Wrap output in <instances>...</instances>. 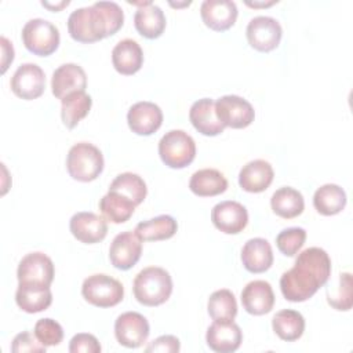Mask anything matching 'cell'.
<instances>
[{
    "label": "cell",
    "instance_id": "ffe728a7",
    "mask_svg": "<svg viewBox=\"0 0 353 353\" xmlns=\"http://www.w3.org/2000/svg\"><path fill=\"white\" fill-rule=\"evenodd\" d=\"M241 305L247 313L262 316L274 306V294L272 285L265 280L250 281L241 291Z\"/></svg>",
    "mask_w": 353,
    "mask_h": 353
},
{
    "label": "cell",
    "instance_id": "ac0fdd59",
    "mask_svg": "<svg viewBox=\"0 0 353 353\" xmlns=\"http://www.w3.org/2000/svg\"><path fill=\"white\" fill-rule=\"evenodd\" d=\"M85 87L87 74L77 63H63L52 73L51 90L54 97L61 101L73 92L85 91Z\"/></svg>",
    "mask_w": 353,
    "mask_h": 353
},
{
    "label": "cell",
    "instance_id": "83f0119b",
    "mask_svg": "<svg viewBox=\"0 0 353 353\" xmlns=\"http://www.w3.org/2000/svg\"><path fill=\"white\" fill-rule=\"evenodd\" d=\"M270 207L280 218L292 219L303 212L305 200L299 190L291 186H283L272 194Z\"/></svg>",
    "mask_w": 353,
    "mask_h": 353
},
{
    "label": "cell",
    "instance_id": "d6a6232c",
    "mask_svg": "<svg viewBox=\"0 0 353 353\" xmlns=\"http://www.w3.org/2000/svg\"><path fill=\"white\" fill-rule=\"evenodd\" d=\"M135 207L130 199L110 190L99 200V210L103 218L112 223L127 222L132 216Z\"/></svg>",
    "mask_w": 353,
    "mask_h": 353
},
{
    "label": "cell",
    "instance_id": "e0dca14e",
    "mask_svg": "<svg viewBox=\"0 0 353 353\" xmlns=\"http://www.w3.org/2000/svg\"><path fill=\"white\" fill-rule=\"evenodd\" d=\"M204 25L215 32L230 29L239 15L237 6L230 0H204L200 7Z\"/></svg>",
    "mask_w": 353,
    "mask_h": 353
},
{
    "label": "cell",
    "instance_id": "d6986e66",
    "mask_svg": "<svg viewBox=\"0 0 353 353\" xmlns=\"http://www.w3.org/2000/svg\"><path fill=\"white\" fill-rule=\"evenodd\" d=\"M207 345L216 353L236 352L243 342V332L234 321H215L205 334Z\"/></svg>",
    "mask_w": 353,
    "mask_h": 353
},
{
    "label": "cell",
    "instance_id": "f35d334b",
    "mask_svg": "<svg viewBox=\"0 0 353 353\" xmlns=\"http://www.w3.org/2000/svg\"><path fill=\"white\" fill-rule=\"evenodd\" d=\"M46 346L36 338L34 332L22 331L12 339L11 352L14 353H44Z\"/></svg>",
    "mask_w": 353,
    "mask_h": 353
},
{
    "label": "cell",
    "instance_id": "8fae6325",
    "mask_svg": "<svg viewBox=\"0 0 353 353\" xmlns=\"http://www.w3.org/2000/svg\"><path fill=\"white\" fill-rule=\"evenodd\" d=\"M10 85L11 91L18 98L32 101L43 95L46 88V74L36 63H22L14 72Z\"/></svg>",
    "mask_w": 353,
    "mask_h": 353
},
{
    "label": "cell",
    "instance_id": "6da1fadb",
    "mask_svg": "<svg viewBox=\"0 0 353 353\" xmlns=\"http://www.w3.org/2000/svg\"><path fill=\"white\" fill-rule=\"evenodd\" d=\"M331 276V259L320 247H309L298 254L294 266L280 277V290L290 302H305Z\"/></svg>",
    "mask_w": 353,
    "mask_h": 353
},
{
    "label": "cell",
    "instance_id": "30bf717a",
    "mask_svg": "<svg viewBox=\"0 0 353 353\" xmlns=\"http://www.w3.org/2000/svg\"><path fill=\"white\" fill-rule=\"evenodd\" d=\"M150 332L146 317L138 312L121 313L114 321V336L125 347L137 349L142 346Z\"/></svg>",
    "mask_w": 353,
    "mask_h": 353
},
{
    "label": "cell",
    "instance_id": "4fadbf2b",
    "mask_svg": "<svg viewBox=\"0 0 353 353\" xmlns=\"http://www.w3.org/2000/svg\"><path fill=\"white\" fill-rule=\"evenodd\" d=\"M142 254V240L135 232L125 230L119 233L109 248L110 263L120 270H128L137 265Z\"/></svg>",
    "mask_w": 353,
    "mask_h": 353
},
{
    "label": "cell",
    "instance_id": "44dd1931",
    "mask_svg": "<svg viewBox=\"0 0 353 353\" xmlns=\"http://www.w3.org/2000/svg\"><path fill=\"white\" fill-rule=\"evenodd\" d=\"M274 171L269 161L256 159L245 165L239 172V185L248 193L265 192L273 182Z\"/></svg>",
    "mask_w": 353,
    "mask_h": 353
},
{
    "label": "cell",
    "instance_id": "9c48e42d",
    "mask_svg": "<svg viewBox=\"0 0 353 353\" xmlns=\"http://www.w3.org/2000/svg\"><path fill=\"white\" fill-rule=\"evenodd\" d=\"M215 110L219 121L225 127L234 130L248 127L255 119L252 105L239 95H223L215 102Z\"/></svg>",
    "mask_w": 353,
    "mask_h": 353
},
{
    "label": "cell",
    "instance_id": "3957f363",
    "mask_svg": "<svg viewBox=\"0 0 353 353\" xmlns=\"http://www.w3.org/2000/svg\"><path fill=\"white\" fill-rule=\"evenodd\" d=\"M132 291L139 303L145 306H159L171 296L172 279L165 269L148 266L135 276Z\"/></svg>",
    "mask_w": 353,
    "mask_h": 353
},
{
    "label": "cell",
    "instance_id": "603a6c76",
    "mask_svg": "<svg viewBox=\"0 0 353 353\" xmlns=\"http://www.w3.org/2000/svg\"><path fill=\"white\" fill-rule=\"evenodd\" d=\"M139 6L134 15V25L137 32L146 39H157L165 29V15L163 10L152 1L134 3Z\"/></svg>",
    "mask_w": 353,
    "mask_h": 353
},
{
    "label": "cell",
    "instance_id": "ab89813d",
    "mask_svg": "<svg viewBox=\"0 0 353 353\" xmlns=\"http://www.w3.org/2000/svg\"><path fill=\"white\" fill-rule=\"evenodd\" d=\"M101 350V343L92 334H76L69 342L70 353H99Z\"/></svg>",
    "mask_w": 353,
    "mask_h": 353
},
{
    "label": "cell",
    "instance_id": "4316f807",
    "mask_svg": "<svg viewBox=\"0 0 353 353\" xmlns=\"http://www.w3.org/2000/svg\"><path fill=\"white\" fill-rule=\"evenodd\" d=\"M189 189L196 196L212 197L223 193L228 189V179L215 168H203L192 175Z\"/></svg>",
    "mask_w": 353,
    "mask_h": 353
},
{
    "label": "cell",
    "instance_id": "52a82bcc",
    "mask_svg": "<svg viewBox=\"0 0 353 353\" xmlns=\"http://www.w3.org/2000/svg\"><path fill=\"white\" fill-rule=\"evenodd\" d=\"M83 298L98 307H112L124 298L123 284L108 274L97 273L88 276L81 285Z\"/></svg>",
    "mask_w": 353,
    "mask_h": 353
},
{
    "label": "cell",
    "instance_id": "2e32d148",
    "mask_svg": "<svg viewBox=\"0 0 353 353\" xmlns=\"http://www.w3.org/2000/svg\"><path fill=\"white\" fill-rule=\"evenodd\" d=\"M69 229L74 239L84 244H95L102 241L108 234V222L103 216L81 211L76 212L69 221Z\"/></svg>",
    "mask_w": 353,
    "mask_h": 353
},
{
    "label": "cell",
    "instance_id": "60d3db41",
    "mask_svg": "<svg viewBox=\"0 0 353 353\" xmlns=\"http://www.w3.org/2000/svg\"><path fill=\"white\" fill-rule=\"evenodd\" d=\"M181 349V342L174 335H161L146 346V352H161V353H176Z\"/></svg>",
    "mask_w": 353,
    "mask_h": 353
},
{
    "label": "cell",
    "instance_id": "8d00e7d4",
    "mask_svg": "<svg viewBox=\"0 0 353 353\" xmlns=\"http://www.w3.org/2000/svg\"><path fill=\"white\" fill-rule=\"evenodd\" d=\"M327 301L335 310H350L353 305L352 298V274L345 272L339 274V285L332 292L327 291Z\"/></svg>",
    "mask_w": 353,
    "mask_h": 353
},
{
    "label": "cell",
    "instance_id": "5b68a950",
    "mask_svg": "<svg viewBox=\"0 0 353 353\" xmlns=\"http://www.w3.org/2000/svg\"><path fill=\"white\" fill-rule=\"evenodd\" d=\"M159 156L170 168H185L196 157L194 139L182 130H171L159 141Z\"/></svg>",
    "mask_w": 353,
    "mask_h": 353
},
{
    "label": "cell",
    "instance_id": "b9f144b4",
    "mask_svg": "<svg viewBox=\"0 0 353 353\" xmlns=\"http://www.w3.org/2000/svg\"><path fill=\"white\" fill-rule=\"evenodd\" d=\"M0 43H1V73H4L8 68V65L14 61V47H12V43L1 36L0 39Z\"/></svg>",
    "mask_w": 353,
    "mask_h": 353
},
{
    "label": "cell",
    "instance_id": "7a4b0ae2",
    "mask_svg": "<svg viewBox=\"0 0 353 353\" xmlns=\"http://www.w3.org/2000/svg\"><path fill=\"white\" fill-rule=\"evenodd\" d=\"M68 32L79 43H95L113 36L110 19L99 1L74 10L68 18Z\"/></svg>",
    "mask_w": 353,
    "mask_h": 353
},
{
    "label": "cell",
    "instance_id": "ba28073f",
    "mask_svg": "<svg viewBox=\"0 0 353 353\" xmlns=\"http://www.w3.org/2000/svg\"><path fill=\"white\" fill-rule=\"evenodd\" d=\"M248 44L259 52H270L279 47L283 29L277 19L266 15L252 18L245 29Z\"/></svg>",
    "mask_w": 353,
    "mask_h": 353
},
{
    "label": "cell",
    "instance_id": "1f68e13d",
    "mask_svg": "<svg viewBox=\"0 0 353 353\" xmlns=\"http://www.w3.org/2000/svg\"><path fill=\"white\" fill-rule=\"evenodd\" d=\"M272 327L280 339L294 342L299 339L305 331V319L296 310L283 309L273 316Z\"/></svg>",
    "mask_w": 353,
    "mask_h": 353
},
{
    "label": "cell",
    "instance_id": "4dcf8cb0",
    "mask_svg": "<svg viewBox=\"0 0 353 353\" xmlns=\"http://www.w3.org/2000/svg\"><path fill=\"white\" fill-rule=\"evenodd\" d=\"M92 99L85 91H77L62 99L61 119L66 128H74L91 110Z\"/></svg>",
    "mask_w": 353,
    "mask_h": 353
},
{
    "label": "cell",
    "instance_id": "7402d4cb",
    "mask_svg": "<svg viewBox=\"0 0 353 353\" xmlns=\"http://www.w3.org/2000/svg\"><path fill=\"white\" fill-rule=\"evenodd\" d=\"M189 120L192 125L205 137L219 135L225 130V125L216 116L215 101L211 98H201L196 101L190 106Z\"/></svg>",
    "mask_w": 353,
    "mask_h": 353
},
{
    "label": "cell",
    "instance_id": "484cf974",
    "mask_svg": "<svg viewBox=\"0 0 353 353\" xmlns=\"http://www.w3.org/2000/svg\"><path fill=\"white\" fill-rule=\"evenodd\" d=\"M112 63L120 74L131 76L142 68L143 51L132 39L120 40L112 50Z\"/></svg>",
    "mask_w": 353,
    "mask_h": 353
},
{
    "label": "cell",
    "instance_id": "74e56055",
    "mask_svg": "<svg viewBox=\"0 0 353 353\" xmlns=\"http://www.w3.org/2000/svg\"><path fill=\"white\" fill-rule=\"evenodd\" d=\"M34 335L36 338L46 346H57L63 339L62 325L52 319H40L34 324Z\"/></svg>",
    "mask_w": 353,
    "mask_h": 353
},
{
    "label": "cell",
    "instance_id": "d4e9b609",
    "mask_svg": "<svg viewBox=\"0 0 353 353\" xmlns=\"http://www.w3.org/2000/svg\"><path fill=\"white\" fill-rule=\"evenodd\" d=\"M241 262L250 273H263L273 265L272 245L266 239H250L241 248Z\"/></svg>",
    "mask_w": 353,
    "mask_h": 353
},
{
    "label": "cell",
    "instance_id": "f1b7e54d",
    "mask_svg": "<svg viewBox=\"0 0 353 353\" xmlns=\"http://www.w3.org/2000/svg\"><path fill=\"white\" fill-rule=\"evenodd\" d=\"M178 230V223L171 215H159L142 221L135 226V234L142 241H160L171 239Z\"/></svg>",
    "mask_w": 353,
    "mask_h": 353
},
{
    "label": "cell",
    "instance_id": "5bb4252c",
    "mask_svg": "<svg viewBox=\"0 0 353 353\" xmlns=\"http://www.w3.org/2000/svg\"><path fill=\"white\" fill-rule=\"evenodd\" d=\"M211 221L214 226L226 234H237L248 223L247 208L234 200H225L214 205L211 210Z\"/></svg>",
    "mask_w": 353,
    "mask_h": 353
},
{
    "label": "cell",
    "instance_id": "9a60e30c",
    "mask_svg": "<svg viewBox=\"0 0 353 353\" xmlns=\"http://www.w3.org/2000/svg\"><path fill=\"white\" fill-rule=\"evenodd\" d=\"M127 123L134 134L148 137L161 127L163 112L159 105L149 101H141L128 109Z\"/></svg>",
    "mask_w": 353,
    "mask_h": 353
},
{
    "label": "cell",
    "instance_id": "ee69618b",
    "mask_svg": "<svg viewBox=\"0 0 353 353\" xmlns=\"http://www.w3.org/2000/svg\"><path fill=\"white\" fill-rule=\"evenodd\" d=\"M277 3V0L276 1H268V3H256V1H254V3H251V1H245V4L248 6V7H254V8H258V7H270V6H273V4H276Z\"/></svg>",
    "mask_w": 353,
    "mask_h": 353
},
{
    "label": "cell",
    "instance_id": "f546056e",
    "mask_svg": "<svg viewBox=\"0 0 353 353\" xmlns=\"http://www.w3.org/2000/svg\"><path fill=\"white\" fill-rule=\"evenodd\" d=\"M346 201L345 190L335 183H325L313 194V205L316 211L325 216L339 214L345 208Z\"/></svg>",
    "mask_w": 353,
    "mask_h": 353
},
{
    "label": "cell",
    "instance_id": "d590c367",
    "mask_svg": "<svg viewBox=\"0 0 353 353\" xmlns=\"http://www.w3.org/2000/svg\"><path fill=\"white\" fill-rule=\"evenodd\" d=\"M306 240V230L303 228H287L281 230L276 237V245L279 251L285 256H294L302 248Z\"/></svg>",
    "mask_w": 353,
    "mask_h": 353
},
{
    "label": "cell",
    "instance_id": "7bdbcfd3",
    "mask_svg": "<svg viewBox=\"0 0 353 353\" xmlns=\"http://www.w3.org/2000/svg\"><path fill=\"white\" fill-rule=\"evenodd\" d=\"M41 6H43V7H46V8H48V10H51V11H59V10H62L63 7L69 6V1L66 0V1L55 3V4H52V3H48V1H41Z\"/></svg>",
    "mask_w": 353,
    "mask_h": 353
},
{
    "label": "cell",
    "instance_id": "e575fe53",
    "mask_svg": "<svg viewBox=\"0 0 353 353\" xmlns=\"http://www.w3.org/2000/svg\"><path fill=\"white\" fill-rule=\"evenodd\" d=\"M208 314L215 321H233L237 314V302L230 290L222 288L214 291L207 303Z\"/></svg>",
    "mask_w": 353,
    "mask_h": 353
},
{
    "label": "cell",
    "instance_id": "277c9868",
    "mask_svg": "<svg viewBox=\"0 0 353 353\" xmlns=\"http://www.w3.org/2000/svg\"><path fill=\"white\" fill-rule=\"evenodd\" d=\"M102 152L90 142L73 145L66 156V170L69 175L79 182H91L97 179L103 170Z\"/></svg>",
    "mask_w": 353,
    "mask_h": 353
},
{
    "label": "cell",
    "instance_id": "8992f818",
    "mask_svg": "<svg viewBox=\"0 0 353 353\" xmlns=\"http://www.w3.org/2000/svg\"><path fill=\"white\" fill-rule=\"evenodd\" d=\"M21 37L26 50L39 57H48L55 52L61 41L58 28L43 18L28 21L22 28Z\"/></svg>",
    "mask_w": 353,
    "mask_h": 353
},
{
    "label": "cell",
    "instance_id": "7c38bea8",
    "mask_svg": "<svg viewBox=\"0 0 353 353\" xmlns=\"http://www.w3.org/2000/svg\"><path fill=\"white\" fill-rule=\"evenodd\" d=\"M54 263L50 256L43 252L26 254L18 265L17 279L18 283H32L51 285L54 281Z\"/></svg>",
    "mask_w": 353,
    "mask_h": 353
},
{
    "label": "cell",
    "instance_id": "836d02e7",
    "mask_svg": "<svg viewBox=\"0 0 353 353\" xmlns=\"http://www.w3.org/2000/svg\"><path fill=\"white\" fill-rule=\"evenodd\" d=\"M109 190L123 194L124 197L130 199L135 205H139L148 194V188L145 181L138 174H134V172L119 174L112 181Z\"/></svg>",
    "mask_w": 353,
    "mask_h": 353
},
{
    "label": "cell",
    "instance_id": "cb8c5ba5",
    "mask_svg": "<svg viewBox=\"0 0 353 353\" xmlns=\"http://www.w3.org/2000/svg\"><path fill=\"white\" fill-rule=\"evenodd\" d=\"M15 302L18 307L26 313H39L50 307V305L52 303V292L50 290V285L18 283Z\"/></svg>",
    "mask_w": 353,
    "mask_h": 353
}]
</instances>
